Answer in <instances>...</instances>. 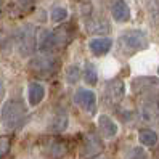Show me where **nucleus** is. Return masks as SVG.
I'll list each match as a JSON object with an SVG mask.
<instances>
[{
    "instance_id": "1",
    "label": "nucleus",
    "mask_w": 159,
    "mask_h": 159,
    "mask_svg": "<svg viewBox=\"0 0 159 159\" xmlns=\"http://www.w3.org/2000/svg\"><path fill=\"white\" fill-rule=\"evenodd\" d=\"M27 116V108L21 100H10L2 108V124L5 129H16L20 127Z\"/></svg>"
},
{
    "instance_id": "2",
    "label": "nucleus",
    "mask_w": 159,
    "mask_h": 159,
    "mask_svg": "<svg viewBox=\"0 0 159 159\" xmlns=\"http://www.w3.org/2000/svg\"><path fill=\"white\" fill-rule=\"evenodd\" d=\"M119 45L124 53L130 55V53H135V52L146 48L148 40H146V35L142 31H125L119 37Z\"/></svg>"
},
{
    "instance_id": "3",
    "label": "nucleus",
    "mask_w": 159,
    "mask_h": 159,
    "mask_svg": "<svg viewBox=\"0 0 159 159\" xmlns=\"http://www.w3.org/2000/svg\"><path fill=\"white\" fill-rule=\"evenodd\" d=\"M16 45H18V50H20V53L23 57H29L31 53H34L35 45H37V34H35V29L32 26L27 24L18 31Z\"/></svg>"
},
{
    "instance_id": "4",
    "label": "nucleus",
    "mask_w": 159,
    "mask_h": 159,
    "mask_svg": "<svg viewBox=\"0 0 159 159\" xmlns=\"http://www.w3.org/2000/svg\"><path fill=\"white\" fill-rule=\"evenodd\" d=\"M29 69L39 77H45L48 79L52 74L57 69V61L52 57H47V55H40V57L32 58V61L29 63Z\"/></svg>"
},
{
    "instance_id": "5",
    "label": "nucleus",
    "mask_w": 159,
    "mask_h": 159,
    "mask_svg": "<svg viewBox=\"0 0 159 159\" xmlns=\"http://www.w3.org/2000/svg\"><path fill=\"white\" fill-rule=\"evenodd\" d=\"M74 103L89 114H93L97 111V95L89 89H79L74 95Z\"/></svg>"
},
{
    "instance_id": "6",
    "label": "nucleus",
    "mask_w": 159,
    "mask_h": 159,
    "mask_svg": "<svg viewBox=\"0 0 159 159\" xmlns=\"http://www.w3.org/2000/svg\"><path fill=\"white\" fill-rule=\"evenodd\" d=\"M98 130L103 138H113L117 134V125L109 116L100 114L98 116Z\"/></svg>"
},
{
    "instance_id": "7",
    "label": "nucleus",
    "mask_w": 159,
    "mask_h": 159,
    "mask_svg": "<svg viewBox=\"0 0 159 159\" xmlns=\"http://www.w3.org/2000/svg\"><path fill=\"white\" fill-rule=\"evenodd\" d=\"M124 92H125V87H124V82L120 79H113L106 84V98L109 101H120L124 97Z\"/></svg>"
},
{
    "instance_id": "8",
    "label": "nucleus",
    "mask_w": 159,
    "mask_h": 159,
    "mask_svg": "<svg viewBox=\"0 0 159 159\" xmlns=\"http://www.w3.org/2000/svg\"><path fill=\"white\" fill-rule=\"evenodd\" d=\"M111 47H113V40H111L109 37H97V39H92L89 42V48L95 57L106 55L111 50Z\"/></svg>"
},
{
    "instance_id": "9",
    "label": "nucleus",
    "mask_w": 159,
    "mask_h": 159,
    "mask_svg": "<svg viewBox=\"0 0 159 159\" xmlns=\"http://www.w3.org/2000/svg\"><path fill=\"white\" fill-rule=\"evenodd\" d=\"M101 149H103V145H101L100 140L95 135H89L85 138V145H84V148H82L80 156H82V159H90L93 156L100 154Z\"/></svg>"
},
{
    "instance_id": "10",
    "label": "nucleus",
    "mask_w": 159,
    "mask_h": 159,
    "mask_svg": "<svg viewBox=\"0 0 159 159\" xmlns=\"http://www.w3.org/2000/svg\"><path fill=\"white\" fill-rule=\"evenodd\" d=\"M142 116L146 122L159 124V101H146L142 108Z\"/></svg>"
},
{
    "instance_id": "11",
    "label": "nucleus",
    "mask_w": 159,
    "mask_h": 159,
    "mask_svg": "<svg viewBox=\"0 0 159 159\" xmlns=\"http://www.w3.org/2000/svg\"><path fill=\"white\" fill-rule=\"evenodd\" d=\"M111 11H113V18L117 23H125L130 20V8L125 3V0H116Z\"/></svg>"
},
{
    "instance_id": "12",
    "label": "nucleus",
    "mask_w": 159,
    "mask_h": 159,
    "mask_svg": "<svg viewBox=\"0 0 159 159\" xmlns=\"http://www.w3.org/2000/svg\"><path fill=\"white\" fill-rule=\"evenodd\" d=\"M45 97V87L39 82H31L29 89H27V98H29V103L32 106L40 105V101Z\"/></svg>"
},
{
    "instance_id": "13",
    "label": "nucleus",
    "mask_w": 159,
    "mask_h": 159,
    "mask_svg": "<svg viewBox=\"0 0 159 159\" xmlns=\"http://www.w3.org/2000/svg\"><path fill=\"white\" fill-rule=\"evenodd\" d=\"M66 127H68V114H66L64 109H60L53 114V119L50 122V130L60 134V132H64Z\"/></svg>"
},
{
    "instance_id": "14",
    "label": "nucleus",
    "mask_w": 159,
    "mask_h": 159,
    "mask_svg": "<svg viewBox=\"0 0 159 159\" xmlns=\"http://www.w3.org/2000/svg\"><path fill=\"white\" fill-rule=\"evenodd\" d=\"M47 154L50 156V159H63L68 154V145L61 142V140H55V142H52L48 145Z\"/></svg>"
},
{
    "instance_id": "15",
    "label": "nucleus",
    "mask_w": 159,
    "mask_h": 159,
    "mask_svg": "<svg viewBox=\"0 0 159 159\" xmlns=\"http://www.w3.org/2000/svg\"><path fill=\"white\" fill-rule=\"evenodd\" d=\"M138 140H140V143L145 145V146H154L157 143V134L154 132V130H149V129L140 130Z\"/></svg>"
},
{
    "instance_id": "16",
    "label": "nucleus",
    "mask_w": 159,
    "mask_h": 159,
    "mask_svg": "<svg viewBox=\"0 0 159 159\" xmlns=\"http://www.w3.org/2000/svg\"><path fill=\"white\" fill-rule=\"evenodd\" d=\"M53 42H55V47H64L68 45L71 42V34L68 32V29H64V27H61V29H57L53 31Z\"/></svg>"
},
{
    "instance_id": "17",
    "label": "nucleus",
    "mask_w": 159,
    "mask_h": 159,
    "mask_svg": "<svg viewBox=\"0 0 159 159\" xmlns=\"http://www.w3.org/2000/svg\"><path fill=\"white\" fill-rule=\"evenodd\" d=\"M84 80H85L87 85H97V80H98V76H97V69L92 63H87L85 64V69H84Z\"/></svg>"
},
{
    "instance_id": "18",
    "label": "nucleus",
    "mask_w": 159,
    "mask_h": 159,
    "mask_svg": "<svg viewBox=\"0 0 159 159\" xmlns=\"http://www.w3.org/2000/svg\"><path fill=\"white\" fill-rule=\"evenodd\" d=\"M50 18L53 23H63L68 18V10L64 7H55L50 13Z\"/></svg>"
},
{
    "instance_id": "19",
    "label": "nucleus",
    "mask_w": 159,
    "mask_h": 159,
    "mask_svg": "<svg viewBox=\"0 0 159 159\" xmlns=\"http://www.w3.org/2000/svg\"><path fill=\"white\" fill-rule=\"evenodd\" d=\"M80 79V69L77 66H69L66 71V80L69 84H76Z\"/></svg>"
},
{
    "instance_id": "20",
    "label": "nucleus",
    "mask_w": 159,
    "mask_h": 159,
    "mask_svg": "<svg viewBox=\"0 0 159 159\" xmlns=\"http://www.w3.org/2000/svg\"><path fill=\"white\" fill-rule=\"evenodd\" d=\"M10 148H11V140H10V137L2 135V137H0V159L8 154Z\"/></svg>"
},
{
    "instance_id": "21",
    "label": "nucleus",
    "mask_w": 159,
    "mask_h": 159,
    "mask_svg": "<svg viewBox=\"0 0 159 159\" xmlns=\"http://www.w3.org/2000/svg\"><path fill=\"white\" fill-rule=\"evenodd\" d=\"M21 5H29V3H32V0H18Z\"/></svg>"
},
{
    "instance_id": "22",
    "label": "nucleus",
    "mask_w": 159,
    "mask_h": 159,
    "mask_svg": "<svg viewBox=\"0 0 159 159\" xmlns=\"http://www.w3.org/2000/svg\"><path fill=\"white\" fill-rule=\"evenodd\" d=\"M157 74H159V68H157Z\"/></svg>"
}]
</instances>
